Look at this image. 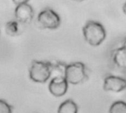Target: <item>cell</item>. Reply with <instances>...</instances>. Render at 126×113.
I'll list each match as a JSON object with an SVG mask.
<instances>
[{"label": "cell", "mask_w": 126, "mask_h": 113, "mask_svg": "<svg viewBox=\"0 0 126 113\" xmlns=\"http://www.w3.org/2000/svg\"><path fill=\"white\" fill-rule=\"evenodd\" d=\"M77 2H82V1H85V0H76Z\"/></svg>", "instance_id": "16"}, {"label": "cell", "mask_w": 126, "mask_h": 113, "mask_svg": "<svg viewBox=\"0 0 126 113\" xmlns=\"http://www.w3.org/2000/svg\"><path fill=\"white\" fill-rule=\"evenodd\" d=\"M126 89V79L116 75H108L104 79L103 89L106 92H120Z\"/></svg>", "instance_id": "5"}, {"label": "cell", "mask_w": 126, "mask_h": 113, "mask_svg": "<svg viewBox=\"0 0 126 113\" xmlns=\"http://www.w3.org/2000/svg\"><path fill=\"white\" fill-rule=\"evenodd\" d=\"M113 61L117 67L120 68H126V40L122 47L114 51Z\"/></svg>", "instance_id": "8"}, {"label": "cell", "mask_w": 126, "mask_h": 113, "mask_svg": "<svg viewBox=\"0 0 126 113\" xmlns=\"http://www.w3.org/2000/svg\"><path fill=\"white\" fill-rule=\"evenodd\" d=\"M109 113H126V102L123 100L114 101L110 106Z\"/></svg>", "instance_id": "12"}, {"label": "cell", "mask_w": 126, "mask_h": 113, "mask_svg": "<svg viewBox=\"0 0 126 113\" xmlns=\"http://www.w3.org/2000/svg\"><path fill=\"white\" fill-rule=\"evenodd\" d=\"M68 89V83L65 78H51L48 89L55 97H62L66 94Z\"/></svg>", "instance_id": "7"}, {"label": "cell", "mask_w": 126, "mask_h": 113, "mask_svg": "<svg viewBox=\"0 0 126 113\" xmlns=\"http://www.w3.org/2000/svg\"><path fill=\"white\" fill-rule=\"evenodd\" d=\"M122 11H123V13L126 15V2H125V3L123 5V6H122Z\"/></svg>", "instance_id": "15"}, {"label": "cell", "mask_w": 126, "mask_h": 113, "mask_svg": "<svg viewBox=\"0 0 126 113\" xmlns=\"http://www.w3.org/2000/svg\"><path fill=\"white\" fill-rule=\"evenodd\" d=\"M37 21L43 28L50 30H55L61 25V18L50 8H46L41 11L38 14Z\"/></svg>", "instance_id": "4"}, {"label": "cell", "mask_w": 126, "mask_h": 113, "mask_svg": "<svg viewBox=\"0 0 126 113\" xmlns=\"http://www.w3.org/2000/svg\"><path fill=\"white\" fill-rule=\"evenodd\" d=\"M85 40L91 46H99L106 38V30L104 26L96 21H88L82 27Z\"/></svg>", "instance_id": "1"}, {"label": "cell", "mask_w": 126, "mask_h": 113, "mask_svg": "<svg viewBox=\"0 0 126 113\" xmlns=\"http://www.w3.org/2000/svg\"><path fill=\"white\" fill-rule=\"evenodd\" d=\"M66 66V63L60 61L51 62L50 78H65Z\"/></svg>", "instance_id": "9"}, {"label": "cell", "mask_w": 126, "mask_h": 113, "mask_svg": "<svg viewBox=\"0 0 126 113\" xmlns=\"http://www.w3.org/2000/svg\"><path fill=\"white\" fill-rule=\"evenodd\" d=\"M15 17L19 22L29 23L34 16V11L33 7L28 3L16 5L15 9Z\"/></svg>", "instance_id": "6"}, {"label": "cell", "mask_w": 126, "mask_h": 113, "mask_svg": "<svg viewBox=\"0 0 126 113\" xmlns=\"http://www.w3.org/2000/svg\"><path fill=\"white\" fill-rule=\"evenodd\" d=\"M51 62L33 60L29 69V78L33 82L44 84L50 78Z\"/></svg>", "instance_id": "2"}, {"label": "cell", "mask_w": 126, "mask_h": 113, "mask_svg": "<svg viewBox=\"0 0 126 113\" xmlns=\"http://www.w3.org/2000/svg\"><path fill=\"white\" fill-rule=\"evenodd\" d=\"M65 79L68 84L77 85L88 79L87 68L80 62L67 64L65 68Z\"/></svg>", "instance_id": "3"}, {"label": "cell", "mask_w": 126, "mask_h": 113, "mask_svg": "<svg viewBox=\"0 0 126 113\" xmlns=\"http://www.w3.org/2000/svg\"><path fill=\"white\" fill-rule=\"evenodd\" d=\"M5 32L10 36H17L19 33V25L16 21H9L5 25Z\"/></svg>", "instance_id": "11"}, {"label": "cell", "mask_w": 126, "mask_h": 113, "mask_svg": "<svg viewBox=\"0 0 126 113\" xmlns=\"http://www.w3.org/2000/svg\"><path fill=\"white\" fill-rule=\"evenodd\" d=\"M78 106L71 99L63 101L58 108V113H78Z\"/></svg>", "instance_id": "10"}, {"label": "cell", "mask_w": 126, "mask_h": 113, "mask_svg": "<svg viewBox=\"0 0 126 113\" xmlns=\"http://www.w3.org/2000/svg\"><path fill=\"white\" fill-rule=\"evenodd\" d=\"M13 109L6 100L0 99V113H13Z\"/></svg>", "instance_id": "13"}, {"label": "cell", "mask_w": 126, "mask_h": 113, "mask_svg": "<svg viewBox=\"0 0 126 113\" xmlns=\"http://www.w3.org/2000/svg\"><path fill=\"white\" fill-rule=\"evenodd\" d=\"M12 1L16 5H22V4L28 3L30 0H12Z\"/></svg>", "instance_id": "14"}]
</instances>
